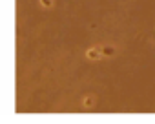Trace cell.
<instances>
[{"label": "cell", "mask_w": 155, "mask_h": 124, "mask_svg": "<svg viewBox=\"0 0 155 124\" xmlns=\"http://www.w3.org/2000/svg\"><path fill=\"white\" fill-rule=\"evenodd\" d=\"M88 57H90V58H97V57H99V53H97V51H90V55H88Z\"/></svg>", "instance_id": "obj_1"}, {"label": "cell", "mask_w": 155, "mask_h": 124, "mask_svg": "<svg viewBox=\"0 0 155 124\" xmlns=\"http://www.w3.org/2000/svg\"><path fill=\"white\" fill-rule=\"evenodd\" d=\"M104 53H106V55H111V53H113V49H111V47H104Z\"/></svg>", "instance_id": "obj_2"}]
</instances>
